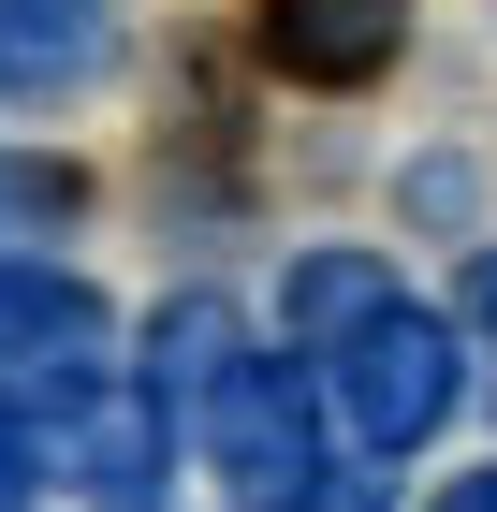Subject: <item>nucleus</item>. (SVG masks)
<instances>
[{
    "label": "nucleus",
    "mask_w": 497,
    "mask_h": 512,
    "mask_svg": "<svg viewBox=\"0 0 497 512\" xmlns=\"http://www.w3.org/2000/svg\"><path fill=\"white\" fill-rule=\"evenodd\" d=\"M337 410L366 439H381V454H410V439H439L454 425V395H468V352H454V322H424V308H366L337 337Z\"/></svg>",
    "instance_id": "nucleus-1"
},
{
    "label": "nucleus",
    "mask_w": 497,
    "mask_h": 512,
    "mask_svg": "<svg viewBox=\"0 0 497 512\" xmlns=\"http://www.w3.org/2000/svg\"><path fill=\"white\" fill-rule=\"evenodd\" d=\"M439 512H497V469H468V483H454V498H439Z\"/></svg>",
    "instance_id": "nucleus-7"
},
{
    "label": "nucleus",
    "mask_w": 497,
    "mask_h": 512,
    "mask_svg": "<svg viewBox=\"0 0 497 512\" xmlns=\"http://www.w3.org/2000/svg\"><path fill=\"white\" fill-rule=\"evenodd\" d=\"M117 59L103 0H0V88L15 103H59V88H88Z\"/></svg>",
    "instance_id": "nucleus-4"
},
{
    "label": "nucleus",
    "mask_w": 497,
    "mask_h": 512,
    "mask_svg": "<svg viewBox=\"0 0 497 512\" xmlns=\"http://www.w3.org/2000/svg\"><path fill=\"white\" fill-rule=\"evenodd\" d=\"M205 439H220V483L249 512H307L322 498V410H307V381L293 366H220V381H205Z\"/></svg>",
    "instance_id": "nucleus-2"
},
{
    "label": "nucleus",
    "mask_w": 497,
    "mask_h": 512,
    "mask_svg": "<svg viewBox=\"0 0 497 512\" xmlns=\"http://www.w3.org/2000/svg\"><path fill=\"white\" fill-rule=\"evenodd\" d=\"M74 161H44V147H0V264H44V249L74 235Z\"/></svg>",
    "instance_id": "nucleus-5"
},
{
    "label": "nucleus",
    "mask_w": 497,
    "mask_h": 512,
    "mask_svg": "<svg viewBox=\"0 0 497 512\" xmlns=\"http://www.w3.org/2000/svg\"><path fill=\"white\" fill-rule=\"evenodd\" d=\"M264 44H278V74H307V88H366L410 44V0H264Z\"/></svg>",
    "instance_id": "nucleus-3"
},
{
    "label": "nucleus",
    "mask_w": 497,
    "mask_h": 512,
    "mask_svg": "<svg viewBox=\"0 0 497 512\" xmlns=\"http://www.w3.org/2000/svg\"><path fill=\"white\" fill-rule=\"evenodd\" d=\"M30 483H44V469H30V439L0 425V512H30Z\"/></svg>",
    "instance_id": "nucleus-6"
}]
</instances>
